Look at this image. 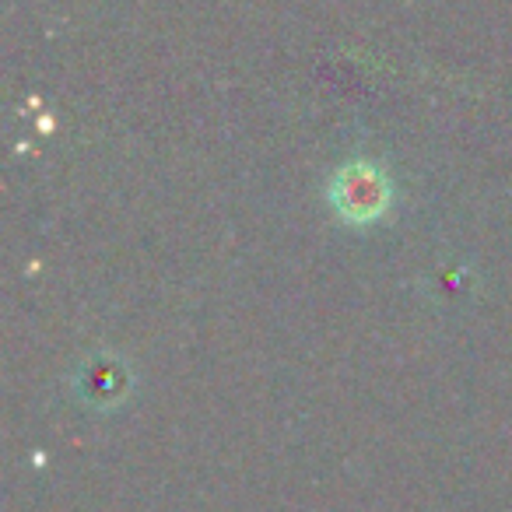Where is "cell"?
I'll list each match as a JSON object with an SVG mask.
<instances>
[{
	"label": "cell",
	"instance_id": "6da1fadb",
	"mask_svg": "<svg viewBox=\"0 0 512 512\" xmlns=\"http://www.w3.org/2000/svg\"><path fill=\"white\" fill-rule=\"evenodd\" d=\"M330 204L348 225H372L393 204L390 179L376 162H351L330 183Z\"/></svg>",
	"mask_w": 512,
	"mask_h": 512
}]
</instances>
